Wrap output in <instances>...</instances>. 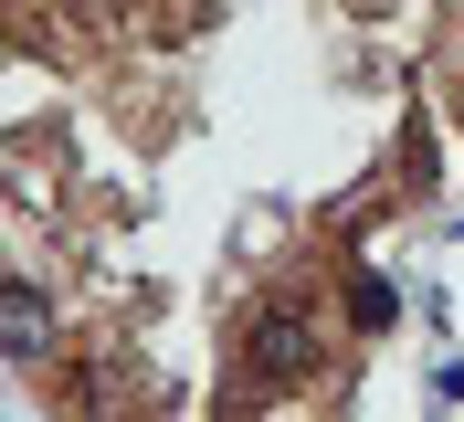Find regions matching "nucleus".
Returning <instances> with one entry per match:
<instances>
[{
  "instance_id": "f257e3e1",
  "label": "nucleus",
  "mask_w": 464,
  "mask_h": 422,
  "mask_svg": "<svg viewBox=\"0 0 464 422\" xmlns=\"http://www.w3.org/2000/svg\"><path fill=\"white\" fill-rule=\"evenodd\" d=\"M0 348H22V359H53V307H43L32 285H0Z\"/></svg>"
}]
</instances>
